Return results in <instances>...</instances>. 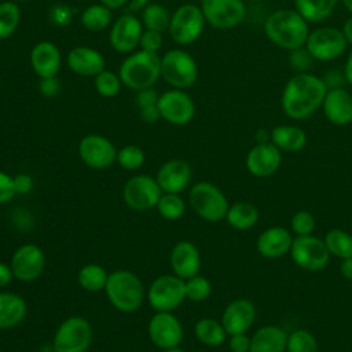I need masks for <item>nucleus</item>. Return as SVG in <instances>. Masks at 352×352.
I'll use <instances>...</instances> for the list:
<instances>
[{
  "label": "nucleus",
  "instance_id": "de8ad7c7",
  "mask_svg": "<svg viewBox=\"0 0 352 352\" xmlns=\"http://www.w3.org/2000/svg\"><path fill=\"white\" fill-rule=\"evenodd\" d=\"M15 195L14 176L0 170V205L10 202Z\"/></svg>",
  "mask_w": 352,
  "mask_h": 352
},
{
  "label": "nucleus",
  "instance_id": "69168bd1",
  "mask_svg": "<svg viewBox=\"0 0 352 352\" xmlns=\"http://www.w3.org/2000/svg\"><path fill=\"white\" fill-rule=\"evenodd\" d=\"M250 1H253V3H261V1H264V0H250Z\"/></svg>",
  "mask_w": 352,
  "mask_h": 352
},
{
  "label": "nucleus",
  "instance_id": "39448f33",
  "mask_svg": "<svg viewBox=\"0 0 352 352\" xmlns=\"http://www.w3.org/2000/svg\"><path fill=\"white\" fill-rule=\"evenodd\" d=\"M161 77L173 88H190L198 78L197 60L182 48L169 50L161 56Z\"/></svg>",
  "mask_w": 352,
  "mask_h": 352
},
{
  "label": "nucleus",
  "instance_id": "37998d69",
  "mask_svg": "<svg viewBox=\"0 0 352 352\" xmlns=\"http://www.w3.org/2000/svg\"><path fill=\"white\" fill-rule=\"evenodd\" d=\"M289 65L290 67L296 72V73H305L309 72V69L312 67L315 59L311 56V54L308 52V50L304 47L296 48L289 51Z\"/></svg>",
  "mask_w": 352,
  "mask_h": 352
},
{
  "label": "nucleus",
  "instance_id": "473e14b6",
  "mask_svg": "<svg viewBox=\"0 0 352 352\" xmlns=\"http://www.w3.org/2000/svg\"><path fill=\"white\" fill-rule=\"evenodd\" d=\"M194 334L197 340L208 346H219L226 341L228 336L221 322L212 318H202L194 324Z\"/></svg>",
  "mask_w": 352,
  "mask_h": 352
},
{
  "label": "nucleus",
  "instance_id": "f704fd0d",
  "mask_svg": "<svg viewBox=\"0 0 352 352\" xmlns=\"http://www.w3.org/2000/svg\"><path fill=\"white\" fill-rule=\"evenodd\" d=\"M21 22V8L19 4L12 0H6L0 3V40L11 37Z\"/></svg>",
  "mask_w": 352,
  "mask_h": 352
},
{
  "label": "nucleus",
  "instance_id": "7ed1b4c3",
  "mask_svg": "<svg viewBox=\"0 0 352 352\" xmlns=\"http://www.w3.org/2000/svg\"><path fill=\"white\" fill-rule=\"evenodd\" d=\"M118 76L122 85L133 91L151 88L161 77V58L157 52L138 50L121 62Z\"/></svg>",
  "mask_w": 352,
  "mask_h": 352
},
{
  "label": "nucleus",
  "instance_id": "c756f323",
  "mask_svg": "<svg viewBox=\"0 0 352 352\" xmlns=\"http://www.w3.org/2000/svg\"><path fill=\"white\" fill-rule=\"evenodd\" d=\"M340 0H294V10L308 23L326 21L336 10Z\"/></svg>",
  "mask_w": 352,
  "mask_h": 352
},
{
  "label": "nucleus",
  "instance_id": "603ef678",
  "mask_svg": "<svg viewBox=\"0 0 352 352\" xmlns=\"http://www.w3.org/2000/svg\"><path fill=\"white\" fill-rule=\"evenodd\" d=\"M33 177L28 173H18L14 176V186L16 195H26L33 190Z\"/></svg>",
  "mask_w": 352,
  "mask_h": 352
},
{
  "label": "nucleus",
  "instance_id": "393cba45",
  "mask_svg": "<svg viewBox=\"0 0 352 352\" xmlns=\"http://www.w3.org/2000/svg\"><path fill=\"white\" fill-rule=\"evenodd\" d=\"M256 318V308L250 300L236 298L228 302L221 315V324L228 336L246 333Z\"/></svg>",
  "mask_w": 352,
  "mask_h": 352
},
{
  "label": "nucleus",
  "instance_id": "c03bdc74",
  "mask_svg": "<svg viewBox=\"0 0 352 352\" xmlns=\"http://www.w3.org/2000/svg\"><path fill=\"white\" fill-rule=\"evenodd\" d=\"M290 226L297 236L311 235L315 230V217L308 210H298L293 214Z\"/></svg>",
  "mask_w": 352,
  "mask_h": 352
},
{
  "label": "nucleus",
  "instance_id": "1a4fd4ad",
  "mask_svg": "<svg viewBox=\"0 0 352 352\" xmlns=\"http://www.w3.org/2000/svg\"><path fill=\"white\" fill-rule=\"evenodd\" d=\"M186 300L184 279L175 274L157 276L148 286L147 301L155 312H172Z\"/></svg>",
  "mask_w": 352,
  "mask_h": 352
},
{
  "label": "nucleus",
  "instance_id": "f8f14e48",
  "mask_svg": "<svg viewBox=\"0 0 352 352\" xmlns=\"http://www.w3.org/2000/svg\"><path fill=\"white\" fill-rule=\"evenodd\" d=\"M290 256L297 267L311 272L323 270L330 258L324 241L312 234L293 238Z\"/></svg>",
  "mask_w": 352,
  "mask_h": 352
},
{
  "label": "nucleus",
  "instance_id": "a878e982",
  "mask_svg": "<svg viewBox=\"0 0 352 352\" xmlns=\"http://www.w3.org/2000/svg\"><path fill=\"white\" fill-rule=\"evenodd\" d=\"M293 236L283 227H270L257 238V250L265 258H278L290 252Z\"/></svg>",
  "mask_w": 352,
  "mask_h": 352
},
{
  "label": "nucleus",
  "instance_id": "8fccbe9b",
  "mask_svg": "<svg viewBox=\"0 0 352 352\" xmlns=\"http://www.w3.org/2000/svg\"><path fill=\"white\" fill-rule=\"evenodd\" d=\"M60 88H62V85H60V81L56 76L40 78V81H38V91L45 98L56 96L60 92Z\"/></svg>",
  "mask_w": 352,
  "mask_h": 352
},
{
  "label": "nucleus",
  "instance_id": "0e129e2a",
  "mask_svg": "<svg viewBox=\"0 0 352 352\" xmlns=\"http://www.w3.org/2000/svg\"><path fill=\"white\" fill-rule=\"evenodd\" d=\"M12 1H15V3H18V4H19V3H25L26 0H12Z\"/></svg>",
  "mask_w": 352,
  "mask_h": 352
},
{
  "label": "nucleus",
  "instance_id": "58836bf2",
  "mask_svg": "<svg viewBox=\"0 0 352 352\" xmlns=\"http://www.w3.org/2000/svg\"><path fill=\"white\" fill-rule=\"evenodd\" d=\"M94 87L98 95L103 98H114L120 94L122 81L118 73L116 74L114 72L104 69L94 77Z\"/></svg>",
  "mask_w": 352,
  "mask_h": 352
},
{
  "label": "nucleus",
  "instance_id": "412c9836",
  "mask_svg": "<svg viewBox=\"0 0 352 352\" xmlns=\"http://www.w3.org/2000/svg\"><path fill=\"white\" fill-rule=\"evenodd\" d=\"M29 60L32 70L38 78L54 77L60 70V50L55 43L50 40H41L33 45Z\"/></svg>",
  "mask_w": 352,
  "mask_h": 352
},
{
  "label": "nucleus",
  "instance_id": "5fc2aeb1",
  "mask_svg": "<svg viewBox=\"0 0 352 352\" xmlns=\"http://www.w3.org/2000/svg\"><path fill=\"white\" fill-rule=\"evenodd\" d=\"M342 74H344L345 82L348 85H352V50L346 55V59H345V63H344V69H342Z\"/></svg>",
  "mask_w": 352,
  "mask_h": 352
},
{
  "label": "nucleus",
  "instance_id": "a211bd4d",
  "mask_svg": "<svg viewBox=\"0 0 352 352\" xmlns=\"http://www.w3.org/2000/svg\"><path fill=\"white\" fill-rule=\"evenodd\" d=\"M143 30V23L135 14H124L111 23L109 43L114 51L120 54H131L138 48Z\"/></svg>",
  "mask_w": 352,
  "mask_h": 352
},
{
  "label": "nucleus",
  "instance_id": "cd10ccee",
  "mask_svg": "<svg viewBox=\"0 0 352 352\" xmlns=\"http://www.w3.org/2000/svg\"><path fill=\"white\" fill-rule=\"evenodd\" d=\"M28 314L25 298L12 292H0V330L16 327Z\"/></svg>",
  "mask_w": 352,
  "mask_h": 352
},
{
  "label": "nucleus",
  "instance_id": "2f4dec72",
  "mask_svg": "<svg viewBox=\"0 0 352 352\" xmlns=\"http://www.w3.org/2000/svg\"><path fill=\"white\" fill-rule=\"evenodd\" d=\"M80 22L88 32H103L113 22V10L103 6L102 3L91 4L82 10Z\"/></svg>",
  "mask_w": 352,
  "mask_h": 352
},
{
  "label": "nucleus",
  "instance_id": "f257e3e1",
  "mask_svg": "<svg viewBox=\"0 0 352 352\" xmlns=\"http://www.w3.org/2000/svg\"><path fill=\"white\" fill-rule=\"evenodd\" d=\"M327 89L323 78L309 72L294 73L283 87L280 109L292 120H305L322 107Z\"/></svg>",
  "mask_w": 352,
  "mask_h": 352
},
{
  "label": "nucleus",
  "instance_id": "f3484780",
  "mask_svg": "<svg viewBox=\"0 0 352 352\" xmlns=\"http://www.w3.org/2000/svg\"><path fill=\"white\" fill-rule=\"evenodd\" d=\"M150 341L158 349L179 346L183 341V326L172 312H155L147 324Z\"/></svg>",
  "mask_w": 352,
  "mask_h": 352
},
{
  "label": "nucleus",
  "instance_id": "4d7b16f0",
  "mask_svg": "<svg viewBox=\"0 0 352 352\" xmlns=\"http://www.w3.org/2000/svg\"><path fill=\"white\" fill-rule=\"evenodd\" d=\"M148 4H150V0H129L128 1V7L132 14L142 12Z\"/></svg>",
  "mask_w": 352,
  "mask_h": 352
},
{
  "label": "nucleus",
  "instance_id": "338daca9",
  "mask_svg": "<svg viewBox=\"0 0 352 352\" xmlns=\"http://www.w3.org/2000/svg\"><path fill=\"white\" fill-rule=\"evenodd\" d=\"M51 1H56V0H51Z\"/></svg>",
  "mask_w": 352,
  "mask_h": 352
},
{
  "label": "nucleus",
  "instance_id": "9b49d317",
  "mask_svg": "<svg viewBox=\"0 0 352 352\" xmlns=\"http://www.w3.org/2000/svg\"><path fill=\"white\" fill-rule=\"evenodd\" d=\"M162 190L155 177L148 175H135L122 187V199L133 210L143 212L157 206Z\"/></svg>",
  "mask_w": 352,
  "mask_h": 352
},
{
  "label": "nucleus",
  "instance_id": "20e7f679",
  "mask_svg": "<svg viewBox=\"0 0 352 352\" xmlns=\"http://www.w3.org/2000/svg\"><path fill=\"white\" fill-rule=\"evenodd\" d=\"M110 304L120 312L132 314L144 301V287L140 278L129 270H116L109 274L104 286Z\"/></svg>",
  "mask_w": 352,
  "mask_h": 352
},
{
  "label": "nucleus",
  "instance_id": "bf43d9fd",
  "mask_svg": "<svg viewBox=\"0 0 352 352\" xmlns=\"http://www.w3.org/2000/svg\"><path fill=\"white\" fill-rule=\"evenodd\" d=\"M129 0H99V3H102L103 6L109 7L110 10H117V8H121L122 6L128 4Z\"/></svg>",
  "mask_w": 352,
  "mask_h": 352
},
{
  "label": "nucleus",
  "instance_id": "f03ea898",
  "mask_svg": "<svg viewBox=\"0 0 352 352\" xmlns=\"http://www.w3.org/2000/svg\"><path fill=\"white\" fill-rule=\"evenodd\" d=\"M264 33L276 47L292 51L304 47L309 34V23L294 8H278L264 21Z\"/></svg>",
  "mask_w": 352,
  "mask_h": 352
},
{
  "label": "nucleus",
  "instance_id": "e2e57ef3",
  "mask_svg": "<svg viewBox=\"0 0 352 352\" xmlns=\"http://www.w3.org/2000/svg\"><path fill=\"white\" fill-rule=\"evenodd\" d=\"M160 352H184L180 346H175V348H166V349H160Z\"/></svg>",
  "mask_w": 352,
  "mask_h": 352
},
{
  "label": "nucleus",
  "instance_id": "0eeeda50",
  "mask_svg": "<svg viewBox=\"0 0 352 352\" xmlns=\"http://www.w3.org/2000/svg\"><path fill=\"white\" fill-rule=\"evenodd\" d=\"M206 21L201 6L186 3L170 14L168 30L172 40L179 45H190L195 43L204 33Z\"/></svg>",
  "mask_w": 352,
  "mask_h": 352
},
{
  "label": "nucleus",
  "instance_id": "b1692460",
  "mask_svg": "<svg viewBox=\"0 0 352 352\" xmlns=\"http://www.w3.org/2000/svg\"><path fill=\"white\" fill-rule=\"evenodd\" d=\"M320 109L331 124L348 125L352 122V94L344 87L329 88Z\"/></svg>",
  "mask_w": 352,
  "mask_h": 352
},
{
  "label": "nucleus",
  "instance_id": "6e6552de",
  "mask_svg": "<svg viewBox=\"0 0 352 352\" xmlns=\"http://www.w3.org/2000/svg\"><path fill=\"white\" fill-rule=\"evenodd\" d=\"M94 338L91 323L82 316H69L56 327L54 352H87Z\"/></svg>",
  "mask_w": 352,
  "mask_h": 352
},
{
  "label": "nucleus",
  "instance_id": "2eb2a0df",
  "mask_svg": "<svg viewBox=\"0 0 352 352\" xmlns=\"http://www.w3.org/2000/svg\"><path fill=\"white\" fill-rule=\"evenodd\" d=\"M80 160L92 169H106L116 162L117 148L110 139L99 133L85 135L77 147Z\"/></svg>",
  "mask_w": 352,
  "mask_h": 352
},
{
  "label": "nucleus",
  "instance_id": "bb28decb",
  "mask_svg": "<svg viewBox=\"0 0 352 352\" xmlns=\"http://www.w3.org/2000/svg\"><path fill=\"white\" fill-rule=\"evenodd\" d=\"M287 333L274 324L263 326L250 337L249 352H285Z\"/></svg>",
  "mask_w": 352,
  "mask_h": 352
},
{
  "label": "nucleus",
  "instance_id": "e433bc0d",
  "mask_svg": "<svg viewBox=\"0 0 352 352\" xmlns=\"http://www.w3.org/2000/svg\"><path fill=\"white\" fill-rule=\"evenodd\" d=\"M170 22V14L168 8L160 3H150L142 11V23L144 29L164 32Z\"/></svg>",
  "mask_w": 352,
  "mask_h": 352
},
{
  "label": "nucleus",
  "instance_id": "aec40b11",
  "mask_svg": "<svg viewBox=\"0 0 352 352\" xmlns=\"http://www.w3.org/2000/svg\"><path fill=\"white\" fill-rule=\"evenodd\" d=\"M191 176V166L187 161L172 158L160 166L155 175V180L160 184L162 192L180 194L190 184Z\"/></svg>",
  "mask_w": 352,
  "mask_h": 352
},
{
  "label": "nucleus",
  "instance_id": "4be33fe9",
  "mask_svg": "<svg viewBox=\"0 0 352 352\" xmlns=\"http://www.w3.org/2000/svg\"><path fill=\"white\" fill-rule=\"evenodd\" d=\"M169 264L173 274L184 280L198 275L201 270V254L198 248L190 241H179L170 250Z\"/></svg>",
  "mask_w": 352,
  "mask_h": 352
},
{
  "label": "nucleus",
  "instance_id": "5701e85b",
  "mask_svg": "<svg viewBox=\"0 0 352 352\" xmlns=\"http://www.w3.org/2000/svg\"><path fill=\"white\" fill-rule=\"evenodd\" d=\"M66 65L74 74L95 77L106 69V59L100 51L88 45H78L67 52Z\"/></svg>",
  "mask_w": 352,
  "mask_h": 352
},
{
  "label": "nucleus",
  "instance_id": "6e6d98bb",
  "mask_svg": "<svg viewBox=\"0 0 352 352\" xmlns=\"http://www.w3.org/2000/svg\"><path fill=\"white\" fill-rule=\"evenodd\" d=\"M340 272H341V275H342L345 279L352 280V257L342 258L341 265H340Z\"/></svg>",
  "mask_w": 352,
  "mask_h": 352
},
{
  "label": "nucleus",
  "instance_id": "ea45409f",
  "mask_svg": "<svg viewBox=\"0 0 352 352\" xmlns=\"http://www.w3.org/2000/svg\"><path fill=\"white\" fill-rule=\"evenodd\" d=\"M286 351L287 352H319V346L312 333L304 329H297V330H293L290 334H287Z\"/></svg>",
  "mask_w": 352,
  "mask_h": 352
},
{
  "label": "nucleus",
  "instance_id": "49530a36",
  "mask_svg": "<svg viewBox=\"0 0 352 352\" xmlns=\"http://www.w3.org/2000/svg\"><path fill=\"white\" fill-rule=\"evenodd\" d=\"M139 47L140 50L158 54V51L162 47V33L151 29H144L140 37Z\"/></svg>",
  "mask_w": 352,
  "mask_h": 352
},
{
  "label": "nucleus",
  "instance_id": "09e8293b",
  "mask_svg": "<svg viewBox=\"0 0 352 352\" xmlns=\"http://www.w3.org/2000/svg\"><path fill=\"white\" fill-rule=\"evenodd\" d=\"M158 98H160V95L157 94V91L153 87L151 88H144V89L136 91L135 103L140 110V109H144V107L157 106L158 104Z\"/></svg>",
  "mask_w": 352,
  "mask_h": 352
},
{
  "label": "nucleus",
  "instance_id": "79ce46f5",
  "mask_svg": "<svg viewBox=\"0 0 352 352\" xmlns=\"http://www.w3.org/2000/svg\"><path fill=\"white\" fill-rule=\"evenodd\" d=\"M184 289H186V298H188L194 302H201V301H205L210 296L212 283L208 278L195 275V276L184 280Z\"/></svg>",
  "mask_w": 352,
  "mask_h": 352
},
{
  "label": "nucleus",
  "instance_id": "423d86ee",
  "mask_svg": "<svg viewBox=\"0 0 352 352\" xmlns=\"http://www.w3.org/2000/svg\"><path fill=\"white\" fill-rule=\"evenodd\" d=\"M188 204L201 219L210 223L226 219L230 206L224 192L210 182L195 183L188 192Z\"/></svg>",
  "mask_w": 352,
  "mask_h": 352
},
{
  "label": "nucleus",
  "instance_id": "13d9d810",
  "mask_svg": "<svg viewBox=\"0 0 352 352\" xmlns=\"http://www.w3.org/2000/svg\"><path fill=\"white\" fill-rule=\"evenodd\" d=\"M341 32L346 40V44L352 47V15L349 18L345 19L342 28H341Z\"/></svg>",
  "mask_w": 352,
  "mask_h": 352
},
{
  "label": "nucleus",
  "instance_id": "a19ab883",
  "mask_svg": "<svg viewBox=\"0 0 352 352\" xmlns=\"http://www.w3.org/2000/svg\"><path fill=\"white\" fill-rule=\"evenodd\" d=\"M146 161L144 151L136 144H126L117 150L116 162L125 170H138Z\"/></svg>",
  "mask_w": 352,
  "mask_h": 352
},
{
  "label": "nucleus",
  "instance_id": "ddd939ff",
  "mask_svg": "<svg viewBox=\"0 0 352 352\" xmlns=\"http://www.w3.org/2000/svg\"><path fill=\"white\" fill-rule=\"evenodd\" d=\"M201 10L206 23L220 30L236 28L246 16L242 0H202Z\"/></svg>",
  "mask_w": 352,
  "mask_h": 352
},
{
  "label": "nucleus",
  "instance_id": "6ab92c4d",
  "mask_svg": "<svg viewBox=\"0 0 352 352\" xmlns=\"http://www.w3.org/2000/svg\"><path fill=\"white\" fill-rule=\"evenodd\" d=\"M282 161L280 150L272 142L254 144L246 155V168L249 173L257 177L274 175Z\"/></svg>",
  "mask_w": 352,
  "mask_h": 352
},
{
  "label": "nucleus",
  "instance_id": "dca6fc26",
  "mask_svg": "<svg viewBox=\"0 0 352 352\" xmlns=\"http://www.w3.org/2000/svg\"><path fill=\"white\" fill-rule=\"evenodd\" d=\"M10 267L14 278L21 282H33L44 271L45 254L36 243H23L11 256Z\"/></svg>",
  "mask_w": 352,
  "mask_h": 352
},
{
  "label": "nucleus",
  "instance_id": "4c0bfd02",
  "mask_svg": "<svg viewBox=\"0 0 352 352\" xmlns=\"http://www.w3.org/2000/svg\"><path fill=\"white\" fill-rule=\"evenodd\" d=\"M155 208L162 219L173 221L183 217L186 212V202L180 197V194L162 192Z\"/></svg>",
  "mask_w": 352,
  "mask_h": 352
},
{
  "label": "nucleus",
  "instance_id": "7c9ffc66",
  "mask_svg": "<svg viewBox=\"0 0 352 352\" xmlns=\"http://www.w3.org/2000/svg\"><path fill=\"white\" fill-rule=\"evenodd\" d=\"M226 220L232 228L245 231L256 226V223L258 221V210L250 202H235L231 206H228Z\"/></svg>",
  "mask_w": 352,
  "mask_h": 352
},
{
  "label": "nucleus",
  "instance_id": "680f3d73",
  "mask_svg": "<svg viewBox=\"0 0 352 352\" xmlns=\"http://www.w3.org/2000/svg\"><path fill=\"white\" fill-rule=\"evenodd\" d=\"M342 3V6L345 7V10L352 15V0H340Z\"/></svg>",
  "mask_w": 352,
  "mask_h": 352
},
{
  "label": "nucleus",
  "instance_id": "864d4df0",
  "mask_svg": "<svg viewBox=\"0 0 352 352\" xmlns=\"http://www.w3.org/2000/svg\"><path fill=\"white\" fill-rule=\"evenodd\" d=\"M12 279H14V274L10 264L0 261V289L8 286Z\"/></svg>",
  "mask_w": 352,
  "mask_h": 352
},
{
  "label": "nucleus",
  "instance_id": "9d476101",
  "mask_svg": "<svg viewBox=\"0 0 352 352\" xmlns=\"http://www.w3.org/2000/svg\"><path fill=\"white\" fill-rule=\"evenodd\" d=\"M348 44L341 29L334 26H319L309 32L305 48L315 60L331 62L340 58Z\"/></svg>",
  "mask_w": 352,
  "mask_h": 352
},
{
  "label": "nucleus",
  "instance_id": "774afa93",
  "mask_svg": "<svg viewBox=\"0 0 352 352\" xmlns=\"http://www.w3.org/2000/svg\"><path fill=\"white\" fill-rule=\"evenodd\" d=\"M199 1H202V0H199Z\"/></svg>",
  "mask_w": 352,
  "mask_h": 352
},
{
  "label": "nucleus",
  "instance_id": "72a5a7b5",
  "mask_svg": "<svg viewBox=\"0 0 352 352\" xmlns=\"http://www.w3.org/2000/svg\"><path fill=\"white\" fill-rule=\"evenodd\" d=\"M107 278H109V272L106 271V268L96 263H89L82 265L77 274L78 285L84 290L91 293L104 290Z\"/></svg>",
  "mask_w": 352,
  "mask_h": 352
},
{
  "label": "nucleus",
  "instance_id": "4468645a",
  "mask_svg": "<svg viewBox=\"0 0 352 352\" xmlns=\"http://www.w3.org/2000/svg\"><path fill=\"white\" fill-rule=\"evenodd\" d=\"M158 110L162 120L172 125H187L195 116V103L184 91L172 88L158 98Z\"/></svg>",
  "mask_w": 352,
  "mask_h": 352
},
{
  "label": "nucleus",
  "instance_id": "a18cd8bd",
  "mask_svg": "<svg viewBox=\"0 0 352 352\" xmlns=\"http://www.w3.org/2000/svg\"><path fill=\"white\" fill-rule=\"evenodd\" d=\"M74 14H76L74 8H72L67 4H62L60 3V4H55V6H52L50 8L48 19H50V22L52 25L63 28V26H67L72 22Z\"/></svg>",
  "mask_w": 352,
  "mask_h": 352
},
{
  "label": "nucleus",
  "instance_id": "c85d7f7f",
  "mask_svg": "<svg viewBox=\"0 0 352 352\" xmlns=\"http://www.w3.org/2000/svg\"><path fill=\"white\" fill-rule=\"evenodd\" d=\"M307 133L297 125H278L271 131V142L286 153H297L307 144Z\"/></svg>",
  "mask_w": 352,
  "mask_h": 352
},
{
  "label": "nucleus",
  "instance_id": "052dcab7",
  "mask_svg": "<svg viewBox=\"0 0 352 352\" xmlns=\"http://www.w3.org/2000/svg\"><path fill=\"white\" fill-rule=\"evenodd\" d=\"M256 140H257V143L271 142V132H268L267 129H258L256 133Z\"/></svg>",
  "mask_w": 352,
  "mask_h": 352
},
{
  "label": "nucleus",
  "instance_id": "c9c22d12",
  "mask_svg": "<svg viewBox=\"0 0 352 352\" xmlns=\"http://www.w3.org/2000/svg\"><path fill=\"white\" fill-rule=\"evenodd\" d=\"M323 241L330 254L338 258L352 257V235L346 231L340 228L330 230Z\"/></svg>",
  "mask_w": 352,
  "mask_h": 352
},
{
  "label": "nucleus",
  "instance_id": "3c124183",
  "mask_svg": "<svg viewBox=\"0 0 352 352\" xmlns=\"http://www.w3.org/2000/svg\"><path fill=\"white\" fill-rule=\"evenodd\" d=\"M228 348L231 352H249L250 337L246 333L232 334L228 340Z\"/></svg>",
  "mask_w": 352,
  "mask_h": 352
}]
</instances>
